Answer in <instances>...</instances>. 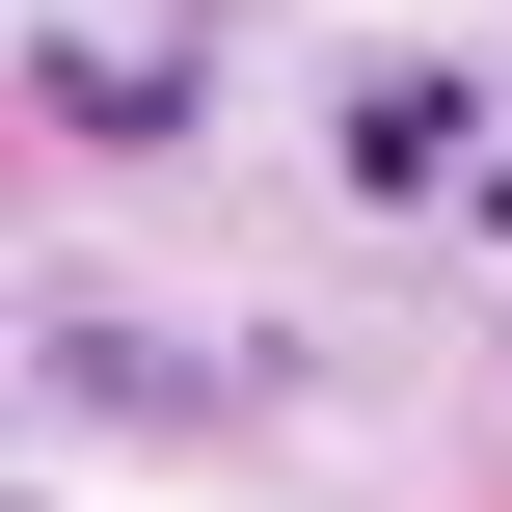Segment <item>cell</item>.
<instances>
[{
  "label": "cell",
  "mask_w": 512,
  "mask_h": 512,
  "mask_svg": "<svg viewBox=\"0 0 512 512\" xmlns=\"http://www.w3.org/2000/svg\"><path fill=\"white\" fill-rule=\"evenodd\" d=\"M27 378H54V405H162V432L270 405V351H216V324H27Z\"/></svg>",
  "instance_id": "obj_1"
},
{
  "label": "cell",
  "mask_w": 512,
  "mask_h": 512,
  "mask_svg": "<svg viewBox=\"0 0 512 512\" xmlns=\"http://www.w3.org/2000/svg\"><path fill=\"white\" fill-rule=\"evenodd\" d=\"M351 189H486V81L459 54H378L351 81Z\"/></svg>",
  "instance_id": "obj_2"
},
{
  "label": "cell",
  "mask_w": 512,
  "mask_h": 512,
  "mask_svg": "<svg viewBox=\"0 0 512 512\" xmlns=\"http://www.w3.org/2000/svg\"><path fill=\"white\" fill-rule=\"evenodd\" d=\"M27 81H54V135H189V108H216V81L162 54V27H54Z\"/></svg>",
  "instance_id": "obj_3"
}]
</instances>
